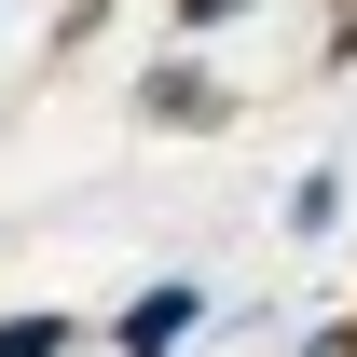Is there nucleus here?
Returning a JSON list of instances; mask_svg holds the SVG:
<instances>
[{
    "label": "nucleus",
    "mask_w": 357,
    "mask_h": 357,
    "mask_svg": "<svg viewBox=\"0 0 357 357\" xmlns=\"http://www.w3.org/2000/svg\"><path fill=\"white\" fill-rule=\"evenodd\" d=\"M137 124L151 137H220L234 124V83L206 69V55H151V69H137Z\"/></svg>",
    "instance_id": "obj_1"
},
{
    "label": "nucleus",
    "mask_w": 357,
    "mask_h": 357,
    "mask_svg": "<svg viewBox=\"0 0 357 357\" xmlns=\"http://www.w3.org/2000/svg\"><path fill=\"white\" fill-rule=\"evenodd\" d=\"M192 330H206V289L192 275H151V289H124V316L96 330L110 357H192Z\"/></svg>",
    "instance_id": "obj_2"
},
{
    "label": "nucleus",
    "mask_w": 357,
    "mask_h": 357,
    "mask_svg": "<svg viewBox=\"0 0 357 357\" xmlns=\"http://www.w3.org/2000/svg\"><path fill=\"white\" fill-rule=\"evenodd\" d=\"M275 220H289V234L316 248V234L344 220V165H303V178H289V206H275Z\"/></svg>",
    "instance_id": "obj_3"
},
{
    "label": "nucleus",
    "mask_w": 357,
    "mask_h": 357,
    "mask_svg": "<svg viewBox=\"0 0 357 357\" xmlns=\"http://www.w3.org/2000/svg\"><path fill=\"white\" fill-rule=\"evenodd\" d=\"M69 344H83V316H55V303L0 316V357H69Z\"/></svg>",
    "instance_id": "obj_4"
},
{
    "label": "nucleus",
    "mask_w": 357,
    "mask_h": 357,
    "mask_svg": "<svg viewBox=\"0 0 357 357\" xmlns=\"http://www.w3.org/2000/svg\"><path fill=\"white\" fill-rule=\"evenodd\" d=\"M234 14H261V0H165V28H178V42H220Z\"/></svg>",
    "instance_id": "obj_5"
}]
</instances>
